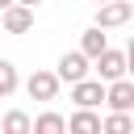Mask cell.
I'll use <instances>...</instances> for the list:
<instances>
[{
    "label": "cell",
    "instance_id": "obj_1",
    "mask_svg": "<svg viewBox=\"0 0 134 134\" xmlns=\"http://www.w3.org/2000/svg\"><path fill=\"white\" fill-rule=\"evenodd\" d=\"M96 63V84H117V80H126V71H130V54L126 50H105V54H96L92 59Z\"/></svg>",
    "mask_w": 134,
    "mask_h": 134
},
{
    "label": "cell",
    "instance_id": "obj_16",
    "mask_svg": "<svg viewBox=\"0 0 134 134\" xmlns=\"http://www.w3.org/2000/svg\"><path fill=\"white\" fill-rule=\"evenodd\" d=\"M96 4H109V0H96Z\"/></svg>",
    "mask_w": 134,
    "mask_h": 134
},
{
    "label": "cell",
    "instance_id": "obj_11",
    "mask_svg": "<svg viewBox=\"0 0 134 134\" xmlns=\"http://www.w3.org/2000/svg\"><path fill=\"white\" fill-rule=\"evenodd\" d=\"M0 134H29V113L25 109H8L0 121Z\"/></svg>",
    "mask_w": 134,
    "mask_h": 134
},
{
    "label": "cell",
    "instance_id": "obj_6",
    "mask_svg": "<svg viewBox=\"0 0 134 134\" xmlns=\"http://www.w3.org/2000/svg\"><path fill=\"white\" fill-rule=\"evenodd\" d=\"M71 100H75V109H92V113H96V105L105 100V84L80 80V84H71Z\"/></svg>",
    "mask_w": 134,
    "mask_h": 134
},
{
    "label": "cell",
    "instance_id": "obj_15",
    "mask_svg": "<svg viewBox=\"0 0 134 134\" xmlns=\"http://www.w3.org/2000/svg\"><path fill=\"white\" fill-rule=\"evenodd\" d=\"M4 8H13V0H0V13H4Z\"/></svg>",
    "mask_w": 134,
    "mask_h": 134
},
{
    "label": "cell",
    "instance_id": "obj_12",
    "mask_svg": "<svg viewBox=\"0 0 134 134\" xmlns=\"http://www.w3.org/2000/svg\"><path fill=\"white\" fill-rule=\"evenodd\" d=\"M100 134H134V117L130 113H109V117H100Z\"/></svg>",
    "mask_w": 134,
    "mask_h": 134
},
{
    "label": "cell",
    "instance_id": "obj_8",
    "mask_svg": "<svg viewBox=\"0 0 134 134\" xmlns=\"http://www.w3.org/2000/svg\"><path fill=\"white\" fill-rule=\"evenodd\" d=\"M0 25H4L8 34H29V29H34V13L13 4V8H4V13H0Z\"/></svg>",
    "mask_w": 134,
    "mask_h": 134
},
{
    "label": "cell",
    "instance_id": "obj_9",
    "mask_svg": "<svg viewBox=\"0 0 134 134\" xmlns=\"http://www.w3.org/2000/svg\"><path fill=\"white\" fill-rule=\"evenodd\" d=\"M105 50H109V38H105L100 29H84V34H80V54H84L88 63H92L96 54H105Z\"/></svg>",
    "mask_w": 134,
    "mask_h": 134
},
{
    "label": "cell",
    "instance_id": "obj_3",
    "mask_svg": "<svg viewBox=\"0 0 134 134\" xmlns=\"http://www.w3.org/2000/svg\"><path fill=\"white\" fill-rule=\"evenodd\" d=\"M88 59L80 54V50H67L63 59H59V71H54V80L59 84H80V80H88Z\"/></svg>",
    "mask_w": 134,
    "mask_h": 134
},
{
    "label": "cell",
    "instance_id": "obj_14",
    "mask_svg": "<svg viewBox=\"0 0 134 134\" xmlns=\"http://www.w3.org/2000/svg\"><path fill=\"white\" fill-rule=\"evenodd\" d=\"M13 4H17V8H29V13H34V8L42 4V0H13Z\"/></svg>",
    "mask_w": 134,
    "mask_h": 134
},
{
    "label": "cell",
    "instance_id": "obj_10",
    "mask_svg": "<svg viewBox=\"0 0 134 134\" xmlns=\"http://www.w3.org/2000/svg\"><path fill=\"white\" fill-rule=\"evenodd\" d=\"M29 134H63V113L46 109V113L29 117Z\"/></svg>",
    "mask_w": 134,
    "mask_h": 134
},
{
    "label": "cell",
    "instance_id": "obj_7",
    "mask_svg": "<svg viewBox=\"0 0 134 134\" xmlns=\"http://www.w3.org/2000/svg\"><path fill=\"white\" fill-rule=\"evenodd\" d=\"M63 134H100V113L75 109L71 117H63Z\"/></svg>",
    "mask_w": 134,
    "mask_h": 134
},
{
    "label": "cell",
    "instance_id": "obj_4",
    "mask_svg": "<svg viewBox=\"0 0 134 134\" xmlns=\"http://www.w3.org/2000/svg\"><path fill=\"white\" fill-rule=\"evenodd\" d=\"M59 80H54V71H34L29 80H25V92H29V100H42V105H50L54 96H59Z\"/></svg>",
    "mask_w": 134,
    "mask_h": 134
},
{
    "label": "cell",
    "instance_id": "obj_2",
    "mask_svg": "<svg viewBox=\"0 0 134 134\" xmlns=\"http://www.w3.org/2000/svg\"><path fill=\"white\" fill-rule=\"evenodd\" d=\"M130 17H134V4L130 0H109V4H100L96 8V21H92V29H117V25H130Z\"/></svg>",
    "mask_w": 134,
    "mask_h": 134
},
{
    "label": "cell",
    "instance_id": "obj_5",
    "mask_svg": "<svg viewBox=\"0 0 134 134\" xmlns=\"http://www.w3.org/2000/svg\"><path fill=\"white\" fill-rule=\"evenodd\" d=\"M105 105H109V113H130L134 109V84L130 80L105 84Z\"/></svg>",
    "mask_w": 134,
    "mask_h": 134
},
{
    "label": "cell",
    "instance_id": "obj_13",
    "mask_svg": "<svg viewBox=\"0 0 134 134\" xmlns=\"http://www.w3.org/2000/svg\"><path fill=\"white\" fill-rule=\"evenodd\" d=\"M17 84H21V80H17V67H13L8 59H0V96H13Z\"/></svg>",
    "mask_w": 134,
    "mask_h": 134
}]
</instances>
